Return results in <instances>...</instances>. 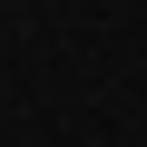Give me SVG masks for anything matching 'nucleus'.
<instances>
[]
</instances>
